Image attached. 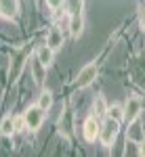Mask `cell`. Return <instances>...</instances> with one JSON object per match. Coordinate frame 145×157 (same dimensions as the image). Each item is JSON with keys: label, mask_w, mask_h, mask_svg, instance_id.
I'll return each mask as SVG.
<instances>
[{"label": "cell", "mask_w": 145, "mask_h": 157, "mask_svg": "<svg viewBox=\"0 0 145 157\" xmlns=\"http://www.w3.org/2000/svg\"><path fill=\"white\" fill-rule=\"evenodd\" d=\"M118 132H120V121L111 120V117H107V120L101 124V132H99V138H101V143L105 147H111L114 143H116V136H118Z\"/></svg>", "instance_id": "obj_1"}, {"label": "cell", "mask_w": 145, "mask_h": 157, "mask_svg": "<svg viewBox=\"0 0 145 157\" xmlns=\"http://www.w3.org/2000/svg\"><path fill=\"white\" fill-rule=\"evenodd\" d=\"M23 117H25V126H27V130H38V128L42 126L44 117H46V111L40 107V105H32V107L25 109Z\"/></svg>", "instance_id": "obj_2"}, {"label": "cell", "mask_w": 145, "mask_h": 157, "mask_svg": "<svg viewBox=\"0 0 145 157\" xmlns=\"http://www.w3.org/2000/svg\"><path fill=\"white\" fill-rule=\"evenodd\" d=\"M97 78V65L95 63H88L86 67H82V71L78 73V78H76V86L78 88H86L88 84H93Z\"/></svg>", "instance_id": "obj_3"}, {"label": "cell", "mask_w": 145, "mask_h": 157, "mask_svg": "<svg viewBox=\"0 0 145 157\" xmlns=\"http://www.w3.org/2000/svg\"><path fill=\"white\" fill-rule=\"evenodd\" d=\"M99 132H101L99 117H95V115L86 117V121H84V138L88 140V143H95L97 138H99Z\"/></svg>", "instance_id": "obj_4"}, {"label": "cell", "mask_w": 145, "mask_h": 157, "mask_svg": "<svg viewBox=\"0 0 145 157\" xmlns=\"http://www.w3.org/2000/svg\"><path fill=\"white\" fill-rule=\"evenodd\" d=\"M139 113H141V98L131 97L126 101V107H124V120H128V124H133V121H137Z\"/></svg>", "instance_id": "obj_5"}, {"label": "cell", "mask_w": 145, "mask_h": 157, "mask_svg": "<svg viewBox=\"0 0 145 157\" xmlns=\"http://www.w3.org/2000/svg\"><path fill=\"white\" fill-rule=\"evenodd\" d=\"M19 11V0H0V17L15 19Z\"/></svg>", "instance_id": "obj_6"}, {"label": "cell", "mask_w": 145, "mask_h": 157, "mask_svg": "<svg viewBox=\"0 0 145 157\" xmlns=\"http://www.w3.org/2000/svg\"><path fill=\"white\" fill-rule=\"evenodd\" d=\"M46 44L53 50L61 48V44H63V34H61L59 27H50V32H48V36H46Z\"/></svg>", "instance_id": "obj_7"}, {"label": "cell", "mask_w": 145, "mask_h": 157, "mask_svg": "<svg viewBox=\"0 0 145 157\" xmlns=\"http://www.w3.org/2000/svg\"><path fill=\"white\" fill-rule=\"evenodd\" d=\"M44 69H46V65H42V61L38 59H32V75H34V80H36V84H42L44 82Z\"/></svg>", "instance_id": "obj_8"}, {"label": "cell", "mask_w": 145, "mask_h": 157, "mask_svg": "<svg viewBox=\"0 0 145 157\" xmlns=\"http://www.w3.org/2000/svg\"><path fill=\"white\" fill-rule=\"evenodd\" d=\"M36 57L42 61V65H46V67H48V65L55 61V50L50 48L48 44H44V46H40V48H38V55H36Z\"/></svg>", "instance_id": "obj_9"}, {"label": "cell", "mask_w": 145, "mask_h": 157, "mask_svg": "<svg viewBox=\"0 0 145 157\" xmlns=\"http://www.w3.org/2000/svg\"><path fill=\"white\" fill-rule=\"evenodd\" d=\"M82 25H84L82 15H70V32H72L74 38H78L82 34Z\"/></svg>", "instance_id": "obj_10"}, {"label": "cell", "mask_w": 145, "mask_h": 157, "mask_svg": "<svg viewBox=\"0 0 145 157\" xmlns=\"http://www.w3.org/2000/svg\"><path fill=\"white\" fill-rule=\"evenodd\" d=\"M107 103H105V98L103 97H97L95 103H93V115L95 117H105L107 115Z\"/></svg>", "instance_id": "obj_11"}, {"label": "cell", "mask_w": 145, "mask_h": 157, "mask_svg": "<svg viewBox=\"0 0 145 157\" xmlns=\"http://www.w3.org/2000/svg\"><path fill=\"white\" fill-rule=\"evenodd\" d=\"M63 4H65V11L70 15H82L84 0H63Z\"/></svg>", "instance_id": "obj_12"}, {"label": "cell", "mask_w": 145, "mask_h": 157, "mask_svg": "<svg viewBox=\"0 0 145 157\" xmlns=\"http://www.w3.org/2000/svg\"><path fill=\"white\" fill-rule=\"evenodd\" d=\"M13 132H15V121H13V117L11 115L2 117V121H0V134L2 136H11Z\"/></svg>", "instance_id": "obj_13"}, {"label": "cell", "mask_w": 145, "mask_h": 157, "mask_svg": "<svg viewBox=\"0 0 145 157\" xmlns=\"http://www.w3.org/2000/svg\"><path fill=\"white\" fill-rule=\"evenodd\" d=\"M107 117H111V120H116V121H124V107L111 105V107L107 109Z\"/></svg>", "instance_id": "obj_14"}, {"label": "cell", "mask_w": 145, "mask_h": 157, "mask_svg": "<svg viewBox=\"0 0 145 157\" xmlns=\"http://www.w3.org/2000/svg\"><path fill=\"white\" fill-rule=\"evenodd\" d=\"M38 105L44 109V111H48V109L53 107V94H50L48 90H42V94H40V98H38Z\"/></svg>", "instance_id": "obj_15"}, {"label": "cell", "mask_w": 145, "mask_h": 157, "mask_svg": "<svg viewBox=\"0 0 145 157\" xmlns=\"http://www.w3.org/2000/svg\"><path fill=\"white\" fill-rule=\"evenodd\" d=\"M13 121H15V130H27L23 115H17V117H13Z\"/></svg>", "instance_id": "obj_16"}, {"label": "cell", "mask_w": 145, "mask_h": 157, "mask_svg": "<svg viewBox=\"0 0 145 157\" xmlns=\"http://www.w3.org/2000/svg\"><path fill=\"white\" fill-rule=\"evenodd\" d=\"M48 9H53V11H57V9H61V4H63V0H46Z\"/></svg>", "instance_id": "obj_17"}, {"label": "cell", "mask_w": 145, "mask_h": 157, "mask_svg": "<svg viewBox=\"0 0 145 157\" xmlns=\"http://www.w3.org/2000/svg\"><path fill=\"white\" fill-rule=\"evenodd\" d=\"M139 23H141V29L145 32V6H143V11H141V19H139Z\"/></svg>", "instance_id": "obj_18"}]
</instances>
